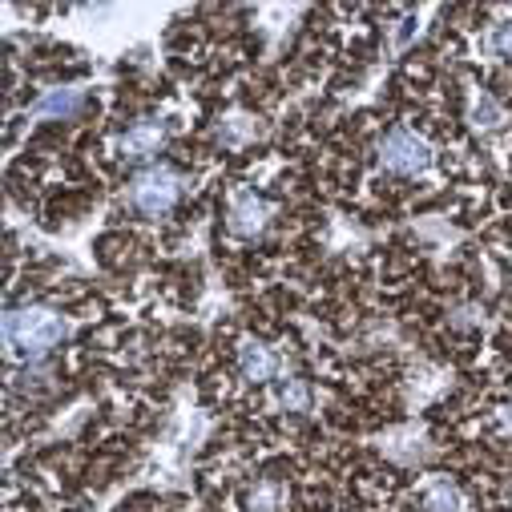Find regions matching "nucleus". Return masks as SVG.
<instances>
[{
	"label": "nucleus",
	"instance_id": "4",
	"mask_svg": "<svg viewBox=\"0 0 512 512\" xmlns=\"http://www.w3.org/2000/svg\"><path fill=\"white\" fill-rule=\"evenodd\" d=\"M238 371L250 383H271L279 375V355L267 343H242L238 347Z\"/></svg>",
	"mask_w": 512,
	"mask_h": 512
},
{
	"label": "nucleus",
	"instance_id": "9",
	"mask_svg": "<svg viewBox=\"0 0 512 512\" xmlns=\"http://www.w3.org/2000/svg\"><path fill=\"white\" fill-rule=\"evenodd\" d=\"M283 508V484L263 480L246 492V512H279Z\"/></svg>",
	"mask_w": 512,
	"mask_h": 512
},
{
	"label": "nucleus",
	"instance_id": "3",
	"mask_svg": "<svg viewBox=\"0 0 512 512\" xmlns=\"http://www.w3.org/2000/svg\"><path fill=\"white\" fill-rule=\"evenodd\" d=\"M178 178L170 174V170H162V166H154V170H146V174H138L134 178V190H130V202H134V210L138 214H150V218H158V214H166L174 202H178Z\"/></svg>",
	"mask_w": 512,
	"mask_h": 512
},
{
	"label": "nucleus",
	"instance_id": "10",
	"mask_svg": "<svg viewBox=\"0 0 512 512\" xmlns=\"http://www.w3.org/2000/svg\"><path fill=\"white\" fill-rule=\"evenodd\" d=\"M275 404L287 408V412H303L311 404V392H307V383L303 379H287L279 383V392H275Z\"/></svg>",
	"mask_w": 512,
	"mask_h": 512
},
{
	"label": "nucleus",
	"instance_id": "6",
	"mask_svg": "<svg viewBox=\"0 0 512 512\" xmlns=\"http://www.w3.org/2000/svg\"><path fill=\"white\" fill-rule=\"evenodd\" d=\"M420 504H424V512H464V492L448 476H432L420 488Z\"/></svg>",
	"mask_w": 512,
	"mask_h": 512
},
{
	"label": "nucleus",
	"instance_id": "5",
	"mask_svg": "<svg viewBox=\"0 0 512 512\" xmlns=\"http://www.w3.org/2000/svg\"><path fill=\"white\" fill-rule=\"evenodd\" d=\"M267 202L263 198H254V194H242V198H234V206H230V230L238 234V238H250V234H259L263 226H267Z\"/></svg>",
	"mask_w": 512,
	"mask_h": 512
},
{
	"label": "nucleus",
	"instance_id": "7",
	"mask_svg": "<svg viewBox=\"0 0 512 512\" xmlns=\"http://www.w3.org/2000/svg\"><path fill=\"white\" fill-rule=\"evenodd\" d=\"M162 138H166V134H162V121H138L134 130L121 138V154L134 158V162H138V158H150V154H158Z\"/></svg>",
	"mask_w": 512,
	"mask_h": 512
},
{
	"label": "nucleus",
	"instance_id": "8",
	"mask_svg": "<svg viewBox=\"0 0 512 512\" xmlns=\"http://www.w3.org/2000/svg\"><path fill=\"white\" fill-rule=\"evenodd\" d=\"M81 105H85V93L81 89H53L33 109L45 113V117H73V113H81Z\"/></svg>",
	"mask_w": 512,
	"mask_h": 512
},
{
	"label": "nucleus",
	"instance_id": "11",
	"mask_svg": "<svg viewBox=\"0 0 512 512\" xmlns=\"http://www.w3.org/2000/svg\"><path fill=\"white\" fill-rule=\"evenodd\" d=\"M496 53H500L504 61H512V21L500 25V33H496Z\"/></svg>",
	"mask_w": 512,
	"mask_h": 512
},
{
	"label": "nucleus",
	"instance_id": "1",
	"mask_svg": "<svg viewBox=\"0 0 512 512\" xmlns=\"http://www.w3.org/2000/svg\"><path fill=\"white\" fill-rule=\"evenodd\" d=\"M65 339V319L49 307H17L5 315V347L17 359L49 355Z\"/></svg>",
	"mask_w": 512,
	"mask_h": 512
},
{
	"label": "nucleus",
	"instance_id": "2",
	"mask_svg": "<svg viewBox=\"0 0 512 512\" xmlns=\"http://www.w3.org/2000/svg\"><path fill=\"white\" fill-rule=\"evenodd\" d=\"M379 162H383V170L412 178V174H424V170H428L432 150H428V142L416 138L412 130H392L388 138L379 142Z\"/></svg>",
	"mask_w": 512,
	"mask_h": 512
}]
</instances>
